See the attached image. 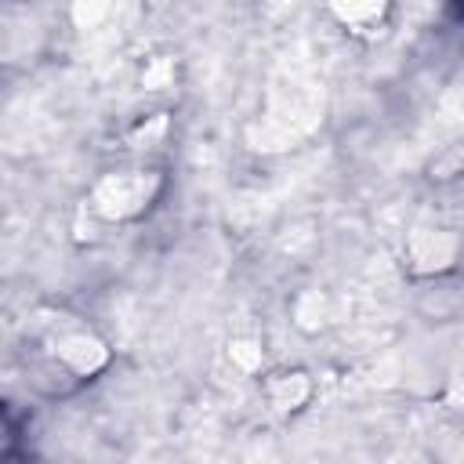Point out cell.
<instances>
[{
  "label": "cell",
  "mask_w": 464,
  "mask_h": 464,
  "mask_svg": "<svg viewBox=\"0 0 464 464\" xmlns=\"http://www.w3.org/2000/svg\"><path fill=\"white\" fill-rule=\"evenodd\" d=\"M457 14H460V22H464V11H457Z\"/></svg>",
  "instance_id": "cell-1"
}]
</instances>
